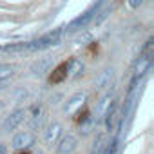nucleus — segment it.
Instances as JSON below:
<instances>
[{
  "label": "nucleus",
  "instance_id": "obj_11",
  "mask_svg": "<svg viewBox=\"0 0 154 154\" xmlns=\"http://www.w3.org/2000/svg\"><path fill=\"white\" fill-rule=\"evenodd\" d=\"M112 80V69H105L103 72H100V76L96 78V89H105L111 85Z\"/></svg>",
  "mask_w": 154,
  "mask_h": 154
},
{
  "label": "nucleus",
  "instance_id": "obj_3",
  "mask_svg": "<svg viewBox=\"0 0 154 154\" xmlns=\"http://www.w3.org/2000/svg\"><path fill=\"white\" fill-rule=\"evenodd\" d=\"M26 114H27V112H26L24 109H17L13 114H9V118L6 120V123H4V127H2V129H4L6 132H8V131H15V129H17V127L26 120Z\"/></svg>",
  "mask_w": 154,
  "mask_h": 154
},
{
  "label": "nucleus",
  "instance_id": "obj_1",
  "mask_svg": "<svg viewBox=\"0 0 154 154\" xmlns=\"http://www.w3.org/2000/svg\"><path fill=\"white\" fill-rule=\"evenodd\" d=\"M62 40V31H53V33H47L44 35L42 38L35 40V42H29V44H22V51H44V49H49L53 45H58Z\"/></svg>",
  "mask_w": 154,
  "mask_h": 154
},
{
  "label": "nucleus",
  "instance_id": "obj_13",
  "mask_svg": "<svg viewBox=\"0 0 154 154\" xmlns=\"http://www.w3.org/2000/svg\"><path fill=\"white\" fill-rule=\"evenodd\" d=\"M15 76V65L11 63H2L0 65V82H8Z\"/></svg>",
  "mask_w": 154,
  "mask_h": 154
},
{
  "label": "nucleus",
  "instance_id": "obj_6",
  "mask_svg": "<svg viewBox=\"0 0 154 154\" xmlns=\"http://www.w3.org/2000/svg\"><path fill=\"white\" fill-rule=\"evenodd\" d=\"M13 147L15 149H26V147H29V145H33V134L31 132H27V131H24V132H18L15 138H13Z\"/></svg>",
  "mask_w": 154,
  "mask_h": 154
},
{
  "label": "nucleus",
  "instance_id": "obj_18",
  "mask_svg": "<svg viewBox=\"0 0 154 154\" xmlns=\"http://www.w3.org/2000/svg\"><path fill=\"white\" fill-rule=\"evenodd\" d=\"M2 109H4V102H2V100H0V111H2Z\"/></svg>",
  "mask_w": 154,
  "mask_h": 154
},
{
  "label": "nucleus",
  "instance_id": "obj_10",
  "mask_svg": "<svg viewBox=\"0 0 154 154\" xmlns=\"http://www.w3.org/2000/svg\"><path fill=\"white\" fill-rule=\"evenodd\" d=\"M60 134H62V125H60V123H53V125L47 129V134H45L47 145H54L56 140L60 138Z\"/></svg>",
  "mask_w": 154,
  "mask_h": 154
},
{
  "label": "nucleus",
  "instance_id": "obj_8",
  "mask_svg": "<svg viewBox=\"0 0 154 154\" xmlns=\"http://www.w3.org/2000/svg\"><path fill=\"white\" fill-rule=\"evenodd\" d=\"M84 102H85V94H84V93H76V94H72V96L69 98V102H67V105H65V111H67V112H74L78 107L84 105Z\"/></svg>",
  "mask_w": 154,
  "mask_h": 154
},
{
  "label": "nucleus",
  "instance_id": "obj_19",
  "mask_svg": "<svg viewBox=\"0 0 154 154\" xmlns=\"http://www.w3.org/2000/svg\"><path fill=\"white\" fill-rule=\"evenodd\" d=\"M35 154H44V152H40V150H38V152H35Z\"/></svg>",
  "mask_w": 154,
  "mask_h": 154
},
{
  "label": "nucleus",
  "instance_id": "obj_20",
  "mask_svg": "<svg viewBox=\"0 0 154 154\" xmlns=\"http://www.w3.org/2000/svg\"><path fill=\"white\" fill-rule=\"evenodd\" d=\"M20 154H27V152H20Z\"/></svg>",
  "mask_w": 154,
  "mask_h": 154
},
{
  "label": "nucleus",
  "instance_id": "obj_16",
  "mask_svg": "<svg viewBox=\"0 0 154 154\" xmlns=\"http://www.w3.org/2000/svg\"><path fill=\"white\" fill-rule=\"evenodd\" d=\"M141 4H143V0H129V6H131L132 9H138Z\"/></svg>",
  "mask_w": 154,
  "mask_h": 154
},
{
  "label": "nucleus",
  "instance_id": "obj_2",
  "mask_svg": "<svg viewBox=\"0 0 154 154\" xmlns=\"http://www.w3.org/2000/svg\"><path fill=\"white\" fill-rule=\"evenodd\" d=\"M96 11H98V6H94L93 9H89L85 15H82V17H78V18H74L69 26H67V31H78V29H82V27H85L93 18H94V15H96Z\"/></svg>",
  "mask_w": 154,
  "mask_h": 154
},
{
  "label": "nucleus",
  "instance_id": "obj_15",
  "mask_svg": "<svg viewBox=\"0 0 154 154\" xmlns=\"http://www.w3.org/2000/svg\"><path fill=\"white\" fill-rule=\"evenodd\" d=\"M103 149H105V145H103V140H102V138H98V141L94 143L93 154H102V152H103Z\"/></svg>",
  "mask_w": 154,
  "mask_h": 154
},
{
  "label": "nucleus",
  "instance_id": "obj_9",
  "mask_svg": "<svg viewBox=\"0 0 154 154\" xmlns=\"http://www.w3.org/2000/svg\"><path fill=\"white\" fill-rule=\"evenodd\" d=\"M51 65H53V58H40L38 62H35L33 63V67H31V71L35 72V74H45L49 69H51Z\"/></svg>",
  "mask_w": 154,
  "mask_h": 154
},
{
  "label": "nucleus",
  "instance_id": "obj_14",
  "mask_svg": "<svg viewBox=\"0 0 154 154\" xmlns=\"http://www.w3.org/2000/svg\"><path fill=\"white\" fill-rule=\"evenodd\" d=\"M111 102H112V100H111V93H109V94H105V96H103V100L100 102V105H98V109H96V114H98V116H102V114L105 112V109L109 107V103H111Z\"/></svg>",
  "mask_w": 154,
  "mask_h": 154
},
{
  "label": "nucleus",
  "instance_id": "obj_7",
  "mask_svg": "<svg viewBox=\"0 0 154 154\" xmlns=\"http://www.w3.org/2000/svg\"><path fill=\"white\" fill-rule=\"evenodd\" d=\"M65 78H67V62L60 63V65L53 71V74L49 76V82H51V84H60V82H63Z\"/></svg>",
  "mask_w": 154,
  "mask_h": 154
},
{
  "label": "nucleus",
  "instance_id": "obj_5",
  "mask_svg": "<svg viewBox=\"0 0 154 154\" xmlns=\"http://www.w3.org/2000/svg\"><path fill=\"white\" fill-rule=\"evenodd\" d=\"M74 149H76V138L72 134L62 136V140L58 143V154H71Z\"/></svg>",
  "mask_w": 154,
  "mask_h": 154
},
{
  "label": "nucleus",
  "instance_id": "obj_17",
  "mask_svg": "<svg viewBox=\"0 0 154 154\" xmlns=\"http://www.w3.org/2000/svg\"><path fill=\"white\" fill-rule=\"evenodd\" d=\"M6 152H8V147L0 143V154H6Z\"/></svg>",
  "mask_w": 154,
  "mask_h": 154
},
{
  "label": "nucleus",
  "instance_id": "obj_4",
  "mask_svg": "<svg viewBox=\"0 0 154 154\" xmlns=\"http://www.w3.org/2000/svg\"><path fill=\"white\" fill-rule=\"evenodd\" d=\"M116 112H118V102L116 100H112L111 103H109V107L105 109V122H103V125H105V131H112V125H114V120H116Z\"/></svg>",
  "mask_w": 154,
  "mask_h": 154
},
{
  "label": "nucleus",
  "instance_id": "obj_12",
  "mask_svg": "<svg viewBox=\"0 0 154 154\" xmlns=\"http://www.w3.org/2000/svg\"><path fill=\"white\" fill-rule=\"evenodd\" d=\"M84 71V63L80 60H71L67 62V76H71V78H76V76H80Z\"/></svg>",
  "mask_w": 154,
  "mask_h": 154
}]
</instances>
